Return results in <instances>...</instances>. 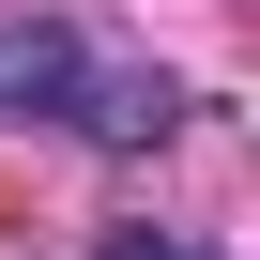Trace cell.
<instances>
[{
  "label": "cell",
  "instance_id": "1",
  "mask_svg": "<svg viewBox=\"0 0 260 260\" xmlns=\"http://www.w3.org/2000/svg\"><path fill=\"white\" fill-rule=\"evenodd\" d=\"M92 260H214V245H184V230H107Z\"/></svg>",
  "mask_w": 260,
  "mask_h": 260
}]
</instances>
